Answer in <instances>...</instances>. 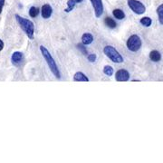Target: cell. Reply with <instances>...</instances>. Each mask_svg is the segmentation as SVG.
Returning a JSON list of instances; mask_svg holds the SVG:
<instances>
[{
  "mask_svg": "<svg viewBox=\"0 0 163 163\" xmlns=\"http://www.w3.org/2000/svg\"><path fill=\"white\" fill-rule=\"evenodd\" d=\"M40 51H41V54L46 62L48 67L50 68V70H51V72L55 75V77H56L57 79H61V73H60L59 68L55 62V60L52 56L51 53H50L47 50V48H45L44 45H40Z\"/></svg>",
  "mask_w": 163,
  "mask_h": 163,
  "instance_id": "cell-1",
  "label": "cell"
},
{
  "mask_svg": "<svg viewBox=\"0 0 163 163\" xmlns=\"http://www.w3.org/2000/svg\"><path fill=\"white\" fill-rule=\"evenodd\" d=\"M16 19L20 26V27L23 29V31L26 33V34L28 36L29 39L34 38V23L27 18H24L20 17L19 15H16Z\"/></svg>",
  "mask_w": 163,
  "mask_h": 163,
  "instance_id": "cell-2",
  "label": "cell"
},
{
  "mask_svg": "<svg viewBox=\"0 0 163 163\" xmlns=\"http://www.w3.org/2000/svg\"><path fill=\"white\" fill-rule=\"evenodd\" d=\"M103 53L111 61L115 62V64H121L123 62V57L113 46L106 45L103 48Z\"/></svg>",
  "mask_w": 163,
  "mask_h": 163,
  "instance_id": "cell-3",
  "label": "cell"
},
{
  "mask_svg": "<svg viewBox=\"0 0 163 163\" xmlns=\"http://www.w3.org/2000/svg\"><path fill=\"white\" fill-rule=\"evenodd\" d=\"M127 48L131 52H137L139 51L141 47V40L139 35L132 34L129 37L127 40Z\"/></svg>",
  "mask_w": 163,
  "mask_h": 163,
  "instance_id": "cell-4",
  "label": "cell"
},
{
  "mask_svg": "<svg viewBox=\"0 0 163 163\" xmlns=\"http://www.w3.org/2000/svg\"><path fill=\"white\" fill-rule=\"evenodd\" d=\"M129 7L137 15H142L145 13L146 8L144 5L138 0H127Z\"/></svg>",
  "mask_w": 163,
  "mask_h": 163,
  "instance_id": "cell-5",
  "label": "cell"
},
{
  "mask_svg": "<svg viewBox=\"0 0 163 163\" xmlns=\"http://www.w3.org/2000/svg\"><path fill=\"white\" fill-rule=\"evenodd\" d=\"M93 7L94 9V14L97 18H99L103 14V4L102 0H90Z\"/></svg>",
  "mask_w": 163,
  "mask_h": 163,
  "instance_id": "cell-6",
  "label": "cell"
},
{
  "mask_svg": "<svg viewBox=\"0 0 163 163\" xmlns=\"http://www.w3.org/2000/svg\"><path fill=\"white\" fill-rule=\"evenodd\" d=\"M115 79L118 82H127L130 79V73L124 69H120L115 73Z\"/></svg>",
  "mask_w": 163,
  "mask_h": 163,
  "instance_id": "cell-7",
  "label": "cell"
},
{
  "mask_svg": "<svg viewBox=\"0 0 163 163\" xmlns=\"http://www.w3.org/2000/svg\"><path fill=\"white\" fill-rule=\"evenodd\" d=\"M11 60H12V64H13L14 65H16V66L20 65L23 62V61H24V55H23V53H21V52H15L13 55H12Z\"/></svg>",
  "mask_w": 163,
  "mask_h": 163,
  "instance_id": "cell-8",
  "label": "cell"
},
{
  "mask_svg": "<svg viewBox=\"0 0 163 163\" xmlns=\"http://www.w3.org/2000/svg\"><path fill=\"white\" fill-rule=\"evenodd\" d=\"M53 14V8L52 6L48 5V4H45L42 6L41 8V15H42V17L45 18V19H48L50 17L52 16Z\"/></svg>",
  "mask_w": 163,
  "mask_h": 163,
  "instance_id": "cell-9",
  "label": "cell"
},
{
  "mask_svg": "<svg viewBox=\"0 0 163 163\" xmlns=\"http://www.w3.org/2000/svg\"><path fill=\"white\" fill-rule=\"evenodd\" d=\"M73 81L75 82H89V78L83 72H77L73 75Z\"/></svg>",
  "mask_w": 163,
  "mask_h": 163,
  "instance_id": "cell-10",
  "label": "cell"
},
{
  "mask_svg": "<svg viewBox=\"0 0 163 163\" xmlns=\"http://www.w3.org/2000/svg\"><path fill=\"white\" fill-rule=\"evenodd\" d=\"M93 41V34H89V33H86V34H83V36H82V43L84 45H91Z\"/></svg>",
  "mask_w": 163,
  "mask_h": 163,
  "instance_id": "cell-11",
  "label": "cell"
},
{
  "mask_svg": "<svg viewBox=\"0 0 163 163\" xmlns=\"http://www.w3.org/2000/svg\"><path fill=\"white\" fill-rule=\"evenodd\" d=\"M149 59L152 62H159L161 59V55L157 50H153L149 53Z\"/></svg>",
  "mask_w": 163,
  "mask_h": 163,
  "instance_id": "cell-12",
  "label": "cell"
},
{
  "mask_svg": "<svg viewBox=\"0 0 163 163\" xmlns=\"http://www.w3.org/2000/svg\"><path fill=\"white\" fill-rule=\"evenodd\" d=\"M112 15L114 16L115 18H117L119 20H121V19H123L125 17L124 12L122 10L119 9V8H116V9H114L113 11H112Z\"/></svg>",
  "mask_w": 163,
  "mask_h": 163,
  "instance_id": "cell-13",
  "label": "cell"
},
{
  "mask_svg": "<svg viewBox=\"0 0 163 163\" xmlns=\"http://www.w3.org/2000/svg\"><path fill=\"white\" fill-rule=\"evenodd\" d=\"M104 23H105V24L106 26L109 27V28H111V29H113V28H115L116 27V22L112 19V18H111V17H106L105 19H104Z\"/></svg>",
  "mask_w": 163,
  "mask_h": 163,
  "instance_id": "cell-14",
  "label": "cell"
},
{
  "mask_svg": "<svg viewBox=\"0 0 163 163\" xmlns=\"http://www.w3.org/2000/svg\"><path fill=\"white\" fill-rule=\"evenodd\" d=\"M76 4H77L76 0H68L67 8L65 9V12H66V13H69V12H71L74 8V6H75V5H76Z\"/></svg>",
  "mask_w": 163,
  "mask_h": 163,
  "instance_id": "cell-15",
  "label": "cell"
},
{
  "mask_svg": "<svg viewBox=\"0 0 163 163\" xmlns=\"http://www.w3.org/2000/svg\"><path fill=\"white\" fill-rule=\"evenodd\" d=\"M140 22H141V24H142L143 27H149L152 26V20L150 19L149 17H142V18L140 20Z\"/></svg>",
  "mask_w": 163,
  "mask_h": 163,
  "instance_id": "cell-16",
  "label": "cell"
},
{
  "mask_svg": "<svg viewBox=\"0 0 163 163\" xmlns=\"http://www.w3.org/2000/svg\"><path fill=\"white\" fill-rule=\"evenodd\" d=\"M157 14H158L159 21L160 24H163V4H161L160 6H158V8H157Z\"/></svg>",
  "mask_w": 163,
  "mask_h": 163,
  "instance_id": "cell-17",
  "label": "cell"
},
{
  "mask_svg": "<svg viewBox=\"0 0 163 163\" xmlns=\"http://www.w3.org/2000/svg\"><path fill=\"white\" fill-rule=\"evenodd\" d=\"M39 15V8L36 6H32L29 9V16L33 18L36 17L37 16Z\"/></svg>",
  "mask_w": 163,
  "mask_h": 163,
  "instance_id": "cell-18",
  "label": "cell"
},
{
  "mask_svg": "<svg viewBox=\"0 0 163 163\" xmlns=\"http://www.w3.org/2000/svg\"><path fill=\"white\" fill-rule=\"evenodd\" d=\"M113 68H112L111 65H105L103 67V73L104 74H106L107 76H111L112 74H113Z\"/></svg>",
  "mask_w": 163,
  "mask_h": 163,
  "instance_id": "cell-19",
  "label": "cell"
},
{
  "mask_svg": "<svg viewBox=\"0 0 163 163\" xmlns=\"http://www.w3.org/2000/svg\"><path fill=\"white\" fill-rule=\"evenodd\" d=\"M77 48L80 50V51L83 54V55H87V50L85 48V45L83 44H78L77 45Z\"/></svg>",
  "mask_w": 163,
  "mask_h": 163,
  "instance_id": "cell-20",
  "label": "cell"
},
{
  "mask_svg": "<svg viewBox=\"0 0 163 163\" xmlns=\"http://www.w3.org/2000/svg\"><path fill=\"white\" fill-rule=\"evenodd\" d=\"M96 58H97V56L95 54H90V55H88V56H87V59H88V61L90 62H94L96 61Z\"/></svg>",
  "mask_w": 163,
  "mask_h": 163,
  "instance_id": "cell-21",
  "label": "cell"
},
{
  "mask_svg": "<svg viewBox=\"0 0 163 163\" xmlns=\"http://www.w3.org/2000/svg\"><path fill=\"white\" fill-rule=\"evenodd\" d=\"M5 6V0H0V14L2 13V9Z\"/></svg>",
  "mask_w": 163,
  "mask_h": 163,
  "instance_id": "cell-22",
  "label": "cell"
},
{
  "mask_svg": "<svg viewBox=\"0 0 163 163\" xmlns=\"http://www.w3.org/2000/svg\"><path fill=\"white\" fill-rule=\"evenodd\" d=\"M3 48H4V43L1 39H0V51H2Z\"/></svg>",
  "mask_w": 163,
  "mask_h": 163,
  "instance_id": "cell-23",
  "label": "cell"
},
{
  "mask_svg": "<svg viewBox=\"0 0 163 163\" xmlns=\"http://www.w3.org/2000/svg\"><path fill=\"white\" fill-rule=\"evenodd\" d=\"M83 1V0H76V2H77V3H82Z\"/></svg>",
  "mask_w": 163,
  "mask_h": 163,
  "instance_id": "cell-24",
  "label": "cell"
}]
</instances>
